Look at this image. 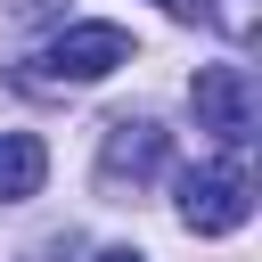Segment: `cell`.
<instances>
[{"instance_id":"obj_1","label":"cell","mask_w":262,"mask_h":262,"mask_svg":"<svg viewBox=\"0 0 262 262\" xmlns=\"http://www.w3.org/2000/svg\"><path fill=\"white\" fill-rule=\"evenodd\" d=\"M246 213H254V180H246L237 156L180 172V221H188L196 237H229V229H246Z\"/></svg>"},{"instance_id":"obj_2","label":"cell","mask_w":262,"mask_h":262,"mask_svg":"<svg viewBox=\"0 0 262 262\" xmlns=\"http://www.w3.org/2000/svg\"><path fill=\"white\" fill-rule=\"evenodd\" d=\"M41 66L49 74H33V82H106L115 66H131V33L123 25H66L41 49Z\"/></svg>"},{"instance_id":"obj_3","label":"cell","mask_w":262,"mask_h":262,"mask_svg":"<svg viewBox=\"0 0 262 262\" xmlns=\"http://www.w3.org/2000/svg\"><path fill=\"white\" fill-rule=\"evenodd\" d=\"M188 106H196V123H205L221 147H246V139H254V82H246V66H196Z\"/></svg>"},{"instance_id":"obj_4","label":"cell","mask_w":262,"mask_h":262,"mask_svg":"<svg viewBox=\"0 0 262 262\" xmlns=\"http://www.w3.org/2000/svg\"><path fill=\"white\" fill-rule=\"evenodd\" d=\"M172 164V139L156 131V123H106V147H98V188L106 196H123V188H147L156 172Z\"/></svg>"},{"instance_id":"obj_5","label":"cell","mask_w":262,"mask_h":262,"mask_svg":"<svg viewBox=\"0 0 262 262\" xmlns=\"http://www.w3.org/2000/svg\"><path fill=\"white\" fill-rule=\"evenodd\" d=\"M41 180H49V147L33 131H0V205L41 196Z\"/></svg>"},{"instance_id":"obj_6","label":"cell","mask_w":262,"mask_h":262,"mask_svg":"<svg viewBox=\"0 0 262 262\" xmlns=\"http://www.w3.org/2000/svg\"><path fill=\"white\" fill-rule=\"evenodd\" d=\"M164 8H172V16H188V25H205V16H213V0H164Z\"/></svg>"},{"instance_id":"obj_7","label":"cell","mask_w":262,"mask_h":262,"mask_svg":"<svg viewBox=\"0 0 262 262\" xmlns=\"http://www.w3.org/2000/svg\"><path fill=\"white\" fill-rule=\"evenodd\" d=\"M98 262H147V254H131V246H106V254H98Z\"/></svg>"}]
</instances>
